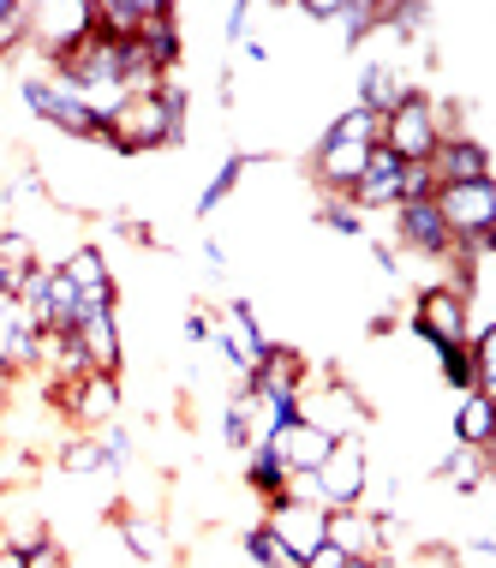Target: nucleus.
<instances>
[{"instance_id": "obj_11", "label": "nucleus", "mask_w": 496, "mask_h": 568, "mask_svg": "<svg viewBox=\"0 0 496 568\" xmlns=\"http://www.w3.org/2000/svg\"><path fill=\"white\" fill-rule=\"evenodd\" d=\"M215 353L234 365V383H245L257 372V359L270 353V335H263L252 300H234L227 312H215Z\"/></svg>"}, {"instance_id": "obj_26", "label": "nucleus", "mask_w": 496, "mask_h": 568, "mask_svg": "<svg viewBox=\"0 0 496 568\" xmlns=\"http://www.w3.org/2000/svg\"><path fill=\"white\" fill-rule=\"evenodd\" d=\"M245 490H252L257 503H275V497H287V467H282V455H275L270 443H257V449H245Z\"/></svg>"}, {"instance_id": "obj_27", "label": "nucleus", "mask_w": 496, "mask_h": 568, "mask_svg": "<svg viewBox=\"0 0 496 568\" xmlns=\"http://www.w3.org/2000/svg\"><path fill=\"white\" fill-rule=\"evenodd\" d=\"M437 353V372H443V383L455 395H473V389H485V372H478V359H473V347L467 342H455V347H431ZM490 395V389H485Z\"/></svg>"}, {"instance_id": "obj_28", "label": "nucleus", "mask_w": 496, "mask_h": 568, "mask_svg": "<svg viewBox=\"0 0 496 568\" xmlns=\"http://www.w3.org/2000/svg\"><path fill=\"white\" fill-rule=\"evenodd\" d=\"M317 222L330 227V234H341V240H365V222H371V216H360V210L347 204V192H323Z\"/></svg>"}, {"instance_id": "obj_30", "label": "nucleus", "mask_w": 496, "mask_h": 568, "mask_svg": "<svg viewBox=\"0 0 496 568\" xmlns=\"http://www.w3.org/2000/svg\"><path fill=\"white\" fill-rule=\"evenodd\" d=\"M42 257H37V240L24 234V227H0V270H37Z\"/></svg>"}, {"instance_id": "obj_14", "label": "nucleus", "mask_w": 496, "mask_h": 568, "mask_svg": "<svg viewBox=\"0 0 496 568\" xmlns=\"http://www.w3.org/2000/svg\"><path fill=\"white\" fill-rule=\"evenodd\" d=\"M437 216L448 240L496 234V180H467V186H437Z\"/></svg>"}, {"instance_id": "obj_36", "label": "nucleus", "mask_w": 496, "mask_h": 568, "mask_svg": "<svg viewBox=\"0 0 496 568\" xmlns=\"http://www.w3.org/2000/svg\"><path fill=\"white\" fill-rule=\"evenodd\" d=\"M114 234H120V240H132V245H162L156 222H144V216H114Z\"/></svg>"}, {"instance_id": "obj_38", "label": "nucleus", "mask_w": 496, "mask_h": 568, "mask_svg": "<svg viewBox=\"0 0 496 568\" xmlns=\"http://www.w3.org/2000/svg\"><path fill=\"white\" fill-rule=\"evenodd\" d=\"M347 562H353V557H341L335 545H317L312 557H305V568H347Z\"/></svg>"}, {"instance_id": "obj_3", "label": "nucleus", "mask_w": 496, "mask_h": 568, "mask_svg": "<svg viewBox=\"0 0 496 568\" xmlns=\"http://www.w3.org/2000/svg\"><path fill=\"white\" fill-rule=\"evenodd\" d=\"M473 300L460 294L455 282H418V294H413V312H407V329L418 335L425 347H455V342H467L473 335Z\"/></svg>"}, {"instance_id": "obj_13", "label": "nucleus", "mask_w": 496, "mask_h": 568, "mask_svg": "<svg viewBox=\"0 0 496 568\" xmlns=\"http://www.w3.org/2000/svg\"><path fill=\"white\" fill-rule=\"evenodd\" d=\"M395 234L389 245H401V252L425 257V264H448V252H455V240H448V227L437 216V197H413V204H395Z\"/></svg>"}, {"instance_id": "obj_31", "label": "nucleus", "mask_w": 496, "mask_h": 568, "mask_svg": "<svg viewBox=\"0 0 496 568\" xmlns=\"http://www.w3.org/2000/svg\"><path fill=\"white\" fill-rule=\"evenodd\" d=\"M60 473H79V479H84V473H108L102 467V449H97V437H67V443H60Z\"/></svg>"}, {"instance_id": "obj_18", "label": "nucleus", "mask_w": 496, "mask_h": 568, "mask_svg": "<svg viewBox=\"0 0 496 568\" xmlns=\"http://www.w3.org/2000/svg\"><path fill=\"white\" fill-rule=\"evenodd\" d=\"M413 79H407V67H401V54L389 60H365V72H360V97H353V109H365V114H395L401 102L413 97Z\"/></svg>"}, {"instance_id": "obj_39", "label": "nucleus", "mask_w": 496, "mask_h": 568, "mask_svg": "<svg viewBox=\"0 0 496 568\" xmlns=\"http://www.w3.org/2000/svg\"><path fill=\"white\" fill-rule=\"evenodd\" d=\"M365 568H401V562H395V550H383V557H371Z\"/></svg>"}, {"instance_id": "obj_17", "label": "nucleus", "mask_w": 496, "mask_h": 568, "mask_svg": "<svg viewBox=\"0 0 496 568\" xmlns=\"http://www.w3.org/2000/svg\"><path fill=\"white\" fill-rule=\"evenodd\" d=\"M431 180L437 186H467V180H490V144L467 132H443V144L431 150Z\"/></svg>"}, {"instance_id": "obj_15", "label": "nucleus", "mask_w": 496, "mask_h": 568, "mask_svg": "<svg viewBox=\"0 0 496 568\" xmlns=\"http://www.w3.org/2000/svg\"><path fill=\"white\" fill-rule=\"evenodd\" d=\"M323 520H330V509H317V503H293V497H275V503H263V515H257V527L263 532H275L293 557H312V550L323 545Z\"/></svg>"}, {"instance_id": "obj_32", "label": "nucleus", "mask_w": 496, "mask_h": 568, "mask_svg": "<svg viewBox=\"0 0 496 568\" xmlns=\"http://www.w3.org/2000/svg\"><path fill=\"white\" fill-rule=\"evenodd\" d=\"M448 562H455V568H496V545H490V539L448 545Z\"/></svg>"}, {"instance_id": "obj_6", "label": "nucleus", "mask_w": 496, "mask_h": 568, "mask_svg": "<svg viewBox=\"0 0 496 568\" xmlns=\"http://www.w3.org/2000/svg\"><path fill=\"white\" fill-rule=\"evenodd\" d=\"M90 30H97V7L90 0H42V7H30V49L24 54H37L42 72H49L79 49Z\"/></svg>"}, {"instance_id": "obj_9", "label": "nucleus", "mask_w": 496, "mask_h": 568, "mask_svg": "<svg viewBox=\"0 0 496 568\" xmlns=\"http://www.w3.org/2000/svg\"><path fill=\"white\" fill-rule=\"evenodd\" d=\"M323 545H335L341 557L353 562H371L383 557V550H395V520L383 509H330V520H323Z\"/></svg>"}, {"instance_id": "obj_40", "label": "nucleus", "mask_w": 496, "mask_h": 568, "mask_svg": "<svg viewBox=\"0 0 496 568\" xmlns=\"http://www.w3.org/2000/svg\"><path fill=\"white\" fill-rule=\"evenodd\" d=\"M7 7H12V0H0V19H7Z\"/></svg>"}, {"instance_id": "obj_20", "label": "nucleus", "mask_w": 496, "mask_h": 568, "mask_svg": "<svg viewBox=\"0 0 496 568\" xmlns=\"http://www.w3.org/2000/svg\"><path fill=\"white\" fill-rule=\"evenodd\" d=\"M72 342L84 347L90 372H108V377H120V365H126V335H120V305H114V312H90L84 324L72 329Z\"/></svg>"}, {"instance_id": "obj_12", "label": "nucleus", "mask_w": 496, "mask_h": 568, "mask_svg": "<svg viewBox=\"0 0 496 568\" xmlns=\"http://www.w3.org/2000/svg\"><path fill=\"white\" fill-rule=\"evenodd\" d=\"M245 383H252L270 407L300 413V395H305V383H312V359H305L300 347H287V342H270V353L257 359V372Z\"/></svg>"}, {"instance_id": "obj_2", "label": "nucleus", "mask_w": 496, "mask_h": 568, "mask_svg": "<svg viewBox=\"0 0 496 568\" xmlns=\"http://www.w3.org/2000/svg\"><path fill=\"white\" fill-rule=\"evenodd\" d=\"M300 419L317 425L330 443H347V437H365L371 402L360 395V383H353V377L312 372V383H305V395H300Z\"/></svg>"}, {"instance_id": "obj_29", "label": "nucleus", "mask_w": 496, "mask_h": 568, "mask_svg": "<svg viewBox=\"0 0 496 568\" xmlns=\"http://www.w3.org/2000/svg\"><path fill=\"white\" fill-rule=\"evenodd\" d=\"M245 562L252 568H305L275 532H263V527H245Z\"/></svg>"}, {"instance_id": "obj_5", "label": "nucleus", "mask_w": 496, "mask_h": 568, "mask_svg": "<svg viewBox=\"0 0 496 568\" xmlns=\"http://www.w3.org/2000/svg\"><path fill=\"white\" fill-rule=\"evenodd\" d=\"M19 102L42 120V126H54L60 138H79V144L102 150V120L90 114L60 79H49V72H24V79H19Z\"/></svg>"}, {"instance_id": "obj_25", "label": "nucleus", "mask_w": 496, "mask_h": 568, "mask_svg": "<svg viewBox=\"0 0 496 568\" xmlns=\"http://www.w3.org/2000/svg\"><path fill=\"white\" fill-rule=\"evenodd\" d=\"M257 162H270V156H252V150H234V156H227L222 168H215V180H210V186L204 192H198V204H192V216H210V210H222L227 204V197H234L240 192V180L245 174H252V168Z\"/></svg>"}, {"instance_id": "obj_41", "label": "nucleus", "mask_w": 496, "mask_h": 568, "mask_svg": "<svg viewBox=\"0 0 496 568\" xmlns=\"http://www.w3.org/2000/svg\"><path fill=\"white\" fill-rule=\"evenodd\" d=\"M347 568H365V562H347Z\"/></svg>"}, {"instance_id": "obj_10", "label": "nucleus", "mask_w": 496, "mask_h": 568, "mask_svg": "<svg viewBox=\"0 0 496 568\" xmlns=\"http://www.w3.org/2000/svg\"><path fill=\"white\" fill-rule=\"evenodd\" d=\"M54 270L67 275L72 294H79V324H84L90 312H114V305H120V282H114V270H108V252H102V245H90V240L72 245V252L60 257Z\"/></svg>"}, {"instance_id": "obj_24", "label": "nucleus", "mask_w": 496, "mask_h": 568, "mask_svg": "<svg viewBox=\"0 0 496 568\" xmlns=\"http://www.w3.org/2000/svg\"><path fill=\"white\" fill-rule=\"evenodd\" d=\"M90 7H97V30H102V37L132 42L138 30L162 12V0H90Z\"/></svg>"}, {"instance_id": "obj_35", "label": "nucleus", "mask_w": 496, "mask_h": 568, "mask_svg": "<svg viewBox=\"0 0 496 568\" xmlns=\"http://www.w3.org/2000/svg\"><path fill=\"white\" fill-rule=\"evenodd\" d=\"M24 568H67V545H60L54 532H49V539H37L24 550Z\"/></svg>"}, {"instance_id": "obj_23", "label": "nucleus", "mask_w": 496, "mask_h": 568, "mask_svg": "<svg viewBox=\"0 0 496 568\" xmlns=\"http://www.w3.org/2000/svg\"><path fill=\"white\" fill-rule=\"evenodd\" d=\"M448 443H460V449H490L496 443V395H485V389L460 395L455 419H448Z\"/></svg>"}, {"instance_id": "obj_16", "label": "nucleus", "mask_w": 496, "mask_h": 568, "mask_svg": "<svg viewBox=\"0 0 496 568\" xmlns=\"http://www.w3.org/2000/svg\"><path fill=\"white\" fill-rule=\"evenodd\" d=\"M347 204L360 210V216H389V210L401 204V162L383 144H371L360 180L347 186Z\"/></svg>"}, {"instance_id": "obj_37", "label": "nucleus", "mask_w": 496, "mask_h": 568, "mask_svg": "<svg viewBox=\"0 0 496 568\" xmlns=\"http://www.w3.org/2000/svg\"><path fill=\"white\" fill-rule=\"evenodd\" d=\"M252 19H257V7H252V0H240V7H227V42H234V49L245 42V30H252Z\"/></svg>"}, {"instance_id": "obj_21", "label": "nucleus", "mask_w": 496, "mask_h": 568, "mask_svg": "<svg viewBox=\"0 0 496 568\" xmlns=\"http://www.w3.org/2000/svg\"><path fill=\"white\" fill-rule=\"evenodd\" d=\"M431 473H437L455 497H485L490 490V449H460V443H448Z\"/></svg>"}, {"instance_id": "obj_1", "label": "nucleus", "mask_w": 496, "mask_h": 568, "mask_svg": "<svg viewBox=\"0 0 496 568\" xmlns=\"http://www.w3.org/2000/svg\"><path fill=\"white\" fill-rule=\"evenodd\" d=\"M185 114H192V90L185 79H162L156 97H126L102 126V150L114 156H150V150H174L185 144Z\"/></svg>"}, {"instance_id": "obj_8", "label": "nucleus", "mask_w": 496, "mask_h": 568, "mask_svg": "<svg viewBox=\"0 0 496 568\" xmlns=\"http://www.w3.org/2000/svg\"><path fill=\"white\" fill-rule=\"evenodd\" d=\"M317 479V503L323 509H360L365 490H371V455H365V437H347L323 455V467L312 473Z\"/></svg>"}, {"instance_id": "obj_4", "label": "nucleus", "mask_w": 496, "mask_h": 568, "mask_svg": "<svg viewBox=\"0 0 496 568\" xmlns=\"http://www.w3.org/2000/svg\"><path fill=\"white\" fill-rule=\"evenodd\" d=\"M377 144L389 150V156L401 168H413V162H431V150L443 144V102L431 97V90H413L407 102H401L395 114H383V132H377Z\"/></svg>"}, {"instance_id": "obj_19", "label": "nucleus", "mask_w": 496, "mask_h": 568, "mask_svg": "<svg viewBox=\"0 0 496 568\" xmlns=\"http://www.w3.org/2000/svg\"><path fill=\"white\" fill-rule=\"evenodd\" d=\"M114 539L126 545V557L138 568L150 562H168L174 557V539H168V520L150 515V509H114Z\"/></svg>"}, {"instance_id": "obj_34", "label": "nucleus", "mask_w": 496, "mask_h": 568, "mask_svg": "<svg viewBox=\"0 0 496 568\" xmlns=\"http://www.w3.org/2000/svg\"><path fill=\"white\" fill-rule=\"evenodd\" d=\"M185 342H192V347H215V312H210V305H192V312H185Z\"/></svg>"}, {"instance_id": "obj_33", "label": "nucleus", "mask_w": 496, "mask_h": 568, "mask_svg": "<svg viewBox=\"0 0 496 568\" xmlns=\"http://www.w3.org/2000/svg\"><path fill=\"white\" fill-rule=\"evenodd\" d=\"M401 568H455L448 562V545H413V550H395Z\"/></svg>"}, {"instance_id": "obj_22", "label": "nucleus", "mask_w": 496, "mask_h": 568, "mask_svg": "<svg viewBox=\"0 0 496 568\" xmlns=\"http://www.w3.org/2000/svg\"><path fill=\"white\" fill-rule=\"evenodd\" d=\"M270 449L282 455V467H287V473H317V467H323V455H330L335 443L323 437L317 425H305V419H287L282 432L270 437Z\"/></svg>"}, {"instance_id": "obj_7", "label": "nucleus", "mask_w": 496, "mask_h": 568, "mask_svg": "<svg viewBox=\"0 0 496 568\" xmlns=\"http://www.w3.org/2000/svg\"><path fill=\"white\" fill-rule=\"evenodd\" d=\"M42 395H49V407H54L67 425H79L84 437L97 432V425L120 419V402H126L120 377H108V372H84L79 383H67V389H42Z\"/></svg>"}]
</instances>
